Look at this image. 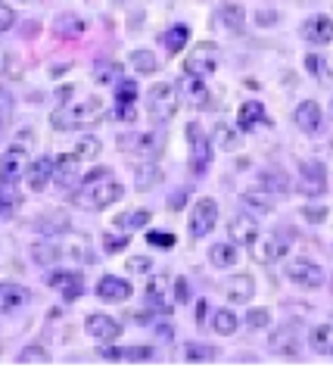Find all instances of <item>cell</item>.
Listing matches in <instances>:
<instances>
[{"instance_id":"1","label":"cell","mask_w":333,"mask_h":377,"mask_svg":"<svg viewBox=\"0 0 333 377\" xmlns=\"http://www.w3.org/2000/svg\"><path fill=\"white\" fill-rule=\"evenodd\" d=\"M122 193H125V187L113 178V169L100 166V169H93L91 175L84 178V184L75 191L72 203L78 206V209L100 212V209H106V206H113V203L122 200Z\"/></svg>"},{"instance_id":"19","label":"cell","mask_w":333,"mask_h":377,"mask_svg":"<svg viewBox=\"0 0 333 377\" xmlns=\"http://www.w3.org/2000/svg\"><path fill=\"white\" fill-rule=\"evenodd\" d=\"M78 162H81V159L75 156V153H66V156L56 159V166H53V181L63 187V191H69V187L78 184V178H81Z\"/></svg>"},{"instance_id":"46","label":"cell","mask_w":333,"mask_h":377,"mask_svg":"<svg viewBox=\"0 0 333 377\" xmlns=\"http://www.w3.org/2000/svg\"><path fill=\"white\" fill-rule=\"evenodd\" d=\"M93 79H97V81H116V79H122V66H118V63H106V66H97V69H93Z\"/></svg>"},{"instance_id":"21","label":"cell","mask_w":333,"mask_h":377,"mask_svg":"<svg viewBox=\"0 0 333 377\" xmlns=\"http://www.w3.org/2000/svg\"><path fill=\"white\" fill-rule=\"evenodd\" d=\"M225 296L230 303H250L255 296V281L252 274H234V278L225 281Z\"/></svg>"},{"instance_id":"23","label":"cell","mask_w":333,"mask_h":377,"mask_svg":"<svg viewBox=\"0 0 333 377\" xmlns=\"http://www.w3.org/2000/svg\"><path fill=\"white\" fill-rule=\"evenodd\" d=\"M271 353H277V356H299V337H296V331L293 328H280L271 333Z\"/></svg>"},{"instance_id":"48","label":"cell","mask_w":333,"mask_h":377,"mask_svg":"<svg viewBox=\"0 0 333 377\" xmlns=\"http://www.w3.org/2000/svg\"><path fill=\"white\" fill-rule=\"evenodd\" d=\"M305 69H309L314 79H327V63H324V56H318V54L305 56Z\"/></svg>"},{"instance_id":"44","label":"cell","mask_w":333,"mask_h":377,"mask_svg":"<svg viewBox=\"0 0 333 377\" xmlns=\"http://www.w3.org/2000/svg\"><path fill=\"white\" fill-rule=\"evenodd\" d=\"M147 243L150 246H159V250H172L178 240H175L172 231H147Z\"/></svg>"},{"instance_id":"14","label":"cell","mask_w":333,"mask_h":377,"mask_svg":"<svg viewBox=\"0 0 333 377\" xmlns=\"http://www.w3.org/2000/svg\"><path fill=\"white\" fill-rule=\"evenodd\" d=\"M97 296L103 303H125V299H131V284L125 278H116V274H103L97 284Z\"/></svg>"},{"instance_id":"53","label":"cell","mask_w":333,"mask_h":377,"mask_svg":"<svg viewBox=\"0 0 333 377\" xmlns=\"http://www.w3.org/2000/svg\"><path fill=\"white\" fill-rule=\"evenodd\" d=\"M13 25H16V13H13L6 4H0V34H4V31H10Z\"/></svg>"},{"instance_id":"18","label":"cell","mask_w":333,"mask_h":377,"mask_svg":"<svg viewBox=\"0 0 333 377\" xmlns=\"http://www.w3.org/2000/svg\"><path fill=\"white\" fill-rule=\"evenodd\" d=\"M293 122L302 128L305 134H318L321 131V125H324V116H321V106L314 100H302L296 106V113H293Z\"/></svg>"},{"instance_id":"26","label":"cell","mask_w":333,"mask_h":377,"mask_svg":"<svg viewBox=\"0 0 333 377\" xmlns=\"http://www.w3.org/2000/svg\"><path fill=\"white\" fill-rule=\"evenodd\" d=\"M218 19H221V25H225L230 34H240L243 25H246V10H243V4H225V6L218 10Z\"/></svg>"},{"instance_id":"29","label":"cell","mask_w":333,"mask_h":377,"mask_svg":"<svg viewBox=\"0 0 333 377\" xmlns=\"http://www.w3.org/2000/svg\"><path fill=\"white\" fill-rule=\"evenodd\" d=\"M212 147H218V150H237V147H240V134H237V128H230L227 122H218L215 131H212Z\"/></svg>"},{"instance_id":"37","label":"cell","mask_w":333,"mask_h":377,"mask_svg":"<svg viewBox=\"0 0 333 377\" xmlns=\"http://www.w3.org/2000/svg\"><path fill=\"white\" fill-rule=\"evenodd\" d=\"M59 256H63V250L53 246V243H35L31 246V259H35L38 265H53Z\"/></svg>"},{"instance_id":"13","label":"cell","mask_w":333,"mask_h":377,"mask_svg":"<svg viewBox=\"0 0 333 377\" xmlns=\"http://www.w3.org/2000/svg\"><path fill=\"white\" fill-rule=\"evenodd\" d=\"M299 187L312 196L324 193L327 191V169L321 162H302V169H299Z\"/></svg>"},{"instance_id":"58","label":"cell","mask_w":333,"mask_h":377,"mask_svg":"<svg viewBox=\"0 0 333 377\" xmlns=\"http://www.w3.org/2000/svg\"><path fill=\"white\" fill-rule=\"evenodd\" d=\"M184 200H187V193L184 191H178L172 200H168V206H172V209H184Z\"/></svg>"},{"instance_id":"49","label":"cell","mask_w":333,"mask_h":377,"mask_svg":"<svg viewBox=\"0 0 333 377\" xmlns=\"http://www.w3.org/2000/svg\"><path fill=\"white\" fill-rule=\"evenodd\" d=\"M19 362H41L44 365V362H50V353L44 346H29V349H22L19 353Z\"/></svg>"},{"instance_id":"27","label":"cell","mask_w":333,"mask_h":377,"mask_svg":"<svg viewBox=\"0 0 333 377\" xmlns=\"http://www.w3.org/2000/svg\"><path fill=\"white\" fill-rule=\"evenodd\" d=\"M84 25L78 16H72V13H63V16H56V22H53V31H56V38H81L84 34Z\"/></svg>"},{"instance_id":"38","label":"cell","mask_w":333,"mask_h":377,"mask_svg":"<svg viewBox=\"0 0 333 377\" xmlns=\"http://www.w3.org/2000/svg\"><path fill=\"white\" fill-rule=\"evenodd\" d=\"M16 203H19V191H16V184L0 181V216H10V212L16 209Z\"/></svg>"},{"instance_id":"57","label":"cell","mask_w":333,"mask_h":377,"mask_svg":"<svg viewBox=\"0 0 333 377\" xmlns=\"http://www.w3.org/2000/svg\"><path fill=\"white\" fill-rule=\"evenodd\" d=\"M103 358H106V362H122V349L106 346V349H103Z\"/></svg>"},{"instance_id":"24","label":"cell","mask_w":333,"mask_h":377,"mask_svg":"<svg viewBox=\"0 0 333 377\" xmlns=\"http://www.w3.org/2000/svg\"><path fill=\"white\" fill-rule=\"evenodd\" d=\"M147 296H150V303L156 306L159 312L172 315V303H168V278H165V274H156V278H150Z\"/></svg>"},{"instance_id":"45","label":"cell","mask_w":333,"mask_h":377,"mask_svg":"<svg viewBox=\"0 0 333 377\" xmlns=\"http://www.w3.org/2000/svg\"><path fill=\"white\" fill-rule=\"evenodd\" d=\"M128 243H131V237H128V234H103V250H106L109 256L122 253Z\"/></svg>"},{"instance_id":"52","label":"cell","mask_w":333,"mask_h":377,"mask_svg":"<svg viewBox=\"0 0 333 377\" xmlns=\"http://www.w3.org/2000/svg\"><path fill=\"white\" fill-rule=\"evenodd\" d=\"M299 212H302V218L314 221V225L327 218V206H302V209H299Z\"/></svg>"},{"instance_id":"59","label":"cell","mask_w":333,"mask_h":377,"mask_svg":"<svg viewBox=\"0 0 333 377\" xmlns=\"http://www.w3.org/2000/svg\"><path fill=\"white\" fill-rule=\"evenodd\" d=\"M159 337H162V340H172V337H175L172 324H159Z\"/></svg>"},{"instance_id":"3","label":"cell","mask_w":333,"mask_h":377,"mask_svg":"<svg viewBox=\"0 0 333 377\" xmlns=\"http://www.w3.org/2000/svg\"><path fill=\"white\" fill-rule=\"evenodd\" d=\"M147 113L156 125L172 122L175 113H178V88L175 84H168V81L153 84V88L147 91Z\"/></svg>"},{"instance_id":"39","label":"cell","mask_w":333,"mask_h":377,"mask_svg":"<svg viewBox=\"0 0 333 377\" xmlns=\"http://www.w3.org/2000/svg\"><path fill=\"white\" fill-rule=\"evenodd\" d=\"M131 66L138 69L140 75H153L159 69V63H156V56L150 54V50H134L131 54Z\"/></svg>"},{"instance_id":"42","label":"cell","mask_w":333,"mask_h":377,"mask_svg":"<svg viewBox=\"0 0 333 377\" xmlns=\"http://www.w3.org/2000/svg\"><path fill=\"white\" fill-rule=\"evenodd\" d=\"M246 328H252V331L271 328V312L268 308H250V312H246Z\"/></svg>"},{"instance_id":"5","label":"cell","mask_w":333,"mask_h":377,"mask_svg":"<svg viewBox=\"0 0 333 377\" xmlns=\"http://www.w3.org/2000/svg\"><path fill=\"white\" fill-rule=\"evenodd\" d=\"M187 141H190V171L196 178L206 175L212 166V141L203 134V128L196 122L187 125Z\"/></svg>"},{"instance_id":"40","label":"cell","mask_w":333,"mask_h":377,"mask_svg":"<svg viewBox=\"0 0 333 377\" xmlns=\"http://www.w3.org/2000/svg\"><path fill=\"white\" fill-rule=\"evenodd\" d=\"M243 203L250 206V209H255V212H271V209H275L271 193H265V191H246L243 193Z\"/></svg>"},{"instance_id":"22","label":"cell","mask_w":333,"mask_h":377,"mask_svg":"<svg viewBox=\"0 0 333 377\" xmlns=\"http://www.w3.org/2000/svg\"><path fill=\"white\" fill-rule=\"evenodd\" d=\"M227 234H230V243L250 246L255 240V234H259V228H255V221L250 216H234L227 221Z\"/></svg>"},{"instance_id":"12","label":"cell","mask_w":333,"mask_h":377,"mask_svg":"<svg viewBox=\"0 0 333 377\" xmlns=\"http://www.w3.org/2000/svg\"><path fill=\"white\" fill-rule=\"evenodd\" d=\"M302 38L309 41V44H330L333 41V19L330 16H309V19L302 22Z\"/></svg>"},{"instance_id":"10","label":"cell","mask_w":333,"mask_h":377,"mask_svg":"<svg viewBox=\"0 0 333 377\" xmlns=\"http://www.w3.org/2000/svg\"><path fill=\"white\" fill-rule=\"evenodd\" d=\"M25 147L22 144H13L10 150L0 156V181H10L19 184V178H25Z\"/></svg>"},{"instance_id":"33","label":"cell","mask_w":333,"mask_h":377,"mask_svg":"<svg viewBox=\"0 0 333 377\" xmlns=\"http://www.w3.org/2000/svg\"><path fill=\"white\" fill-rule=\"evenodd\" d=\"M187 38H190V29H187V25H172V29L165 31V38H162V44H165L168 56L181 54V50L187 47Z\"/></svg>"},{"instance_id":"60","label":"cell","mask_w":333,"mask_h":377,"mask_svg":"<svg viewBox=\"0 0 333 377\" xmlns=\"http://www.w3.org/2000/svg\"><path fill=\"white\" fill-rule=\"evenodd\" d=\"M203 315H206V303H203V299H200V303H196V318L203 321Z\"/></svg>"},{"instance_id":"36","label":"cell","mask_w":333,"mask_h":377,"mask_svg":"<svg viewBox=\"0 0 333 377\" xmlns=\"http://www.w3.org/2000/svg\"><path fill=\"white\" fill-rule=\"evenodd\" d=\"M134 103H138V84L131 79L118 81L116 84V106H134Z\"/></svg>"},{"instance_id":"47","label":"cell","mask_w":333,"mask_h":377,"mask_svg":"<svg viewBox=\"0 0 333 377\" xmlns=\"http://www.w3.org/2000/svg\"><path fill=\"white\" fill-rule=\"evenodd\" d=\"M153 349L150 346H128L122 349V362H150Z\"/></svg>"},{"instance_id":"8","label":"cell","mask_w":333,"mask_h":377,"mask_svg":"<svg viewBox=\"0 0 333 377\" xmlns=\"http://www.w3.org/2000/svg\"><path fill=\"white\" fill-rule=\"evenodd\" d=\"M250 256L259 265H271L287 256V243L277 234H255V240L250 243Z\"/></svg>"},{"instance_id":"7","label":"cell","mask_w":333,"mask_h":377,"mask_svg":"<svg viewBox=\"0 0 333 377\" xmlns=\"http://www.w3.org/2000/svg\"><path fill=\"white\" fill-rule=\"evenodd\" d=\"M218 225V203L212 196H200L190 212V237H206Z\"/></svg>"},{"instance_id":"25","label":"cell","mask_w":333,"mask_h":377,"mask_svg":"<svg viewBox=\"0 0 333 377\" xmlns=\"http://www.w3.org/2000/svg\"><path fill=\"white\" fill-rule=\"evenodd\" d=\"M29 303V290L19 284H0V312H16Z\"/></svg>"},{"instance_id":"35","label":"cell","mask_w":333,"mask_h":377,"mask_svg":"<svg viewBox=\"0 0 333 377\" xmlns=\"http://www.w3.org/2000/svg\"><path fill=\"white\" fill-rule=\"evenodd\" d=\"M150 218H153V212L150 209H134V212H125V216H116V228H143V225H150Z\"/></svg>"},{"instance_id":"61","label":"cell","mask_w":333,"mask_h":377,"mask_svg":"<svg viewBox=\"0 0 333 377\" xmlns=\"http://www.w3.org/2000/svg\"><path fill=\"white\" fill-rule=\"evenodd\" d=\"M113 4H128V0H113Z\"/></svg>"},{"instance_id":"28","label":"cell","mask_w":333,"mask_h":377,"mask_svg":"<svg viewBox=\"0 0 333 377\" xmlns=\"http://www.w3.org/2000/svg\"><path fill=\"white\" fill-rule=\"evenodd\" d=\"M309 343H312L314 353L333 356V324H318V328H312Z\"/></svg>"},{"instance_id":"11","label":"cell","mask_w":333,"mask_h":377,"mask_svg":"<svg viewBox=\"0 0 333 377\" xmlns=\"http://www.w3.org/2000/svg\"><path fill=\"white\" fill-rule=\"evenodd\" d=\"M84 331H88V337L100 340V343H113V340H118V333H122V324L116 318H109V315L93 312L84 318Z\"/></svg>"},{"instance_id":"50","label":"cell","mask_w":333,"mask_h":377,"mask_svg":"<svg viewBox=\"0 0 333 377\" xmlns=\"http://www.w3.org/2000/svg\"><path fill=\"white\" fill-rule=\"evenodd\" d=\"M262 184L265 187H275V191H290V181L284 175H280V171H265L262 175Z\"/></svg>"},{"instance_id":"55","label":"cell","mask_w":333,"mask_h":377,"mask_svg":"<svg viewBox=\"0 0 333 377\" xmlns=\"http://www.w3.org/2000/svg\"><path fill=\"white\" fill-rule=\"evenodd\" d=\"M116 116L122 119V122H134V119H138V109L134 106H116Z\"/></svg>"},{"instance_id":"9","label":"cell","mask_w":333,"mask_h":377,"mask_svg":"<svg viewBox=\"0 0 333 377\" xmlns=\"http://www.w3.org/2000/svg\"><path fill=\"white\" fill-rule=\"evenodd\" d=\"M287 278L293 281L296 287L302 290H318L324 284V268L321 265H314L309 259H293L287 265Z\"/></svg>"},{"instance_id":"43","label":"cell","mask_w":333,"mask_h":377,"mask_svg":"<svg viewBox=\"0 0 333 377\" xmlns=\"http://www.w3.org/2000/svg\"><path fill=\"white\" fill-rule=\"evenodd\" d=\"M13 109H16V103H13V94L6 91V88H0V131H4V128L10 125V119H13Z\"/></svg>"},{"instance_id":"15","label":"cell","mask_w":333,"mask_h":377,"mask_svg":"<svg viewBox=\"0 0 333 377\" xmlns=\"http://www.w3.org/2000/svg\"><path fill=\"white\" fill-rule=\"evenodd\" d=\"M53 166H56V162L50 159V156L35 159L29 169H25V184H29L35 193H41L50 181H53Z\"/></svg>"},{"instance_id":"30","label":"cell","mask_w":333,"mask_h":377,"mask_svg":"<svg viewBox=\"0 0 333 377\" xmlns=\"http://www.w3.org/2000/svg\"><path fill=\"white\" fill-rule=\"evenodd\" d=\"M237 259H240L237 243H215L209 250V262L215 265V268H230V265H237Z\"/></svg>"},{"instance_id":"4","label":"cell","mask_w":333,"mask_h":377,"mask_svg":"<svg viewBox=\"0 0 333 377\" xmlns=\"http://www.w3.org/2000/svg\"><path fill=\"white\" fill-rule=\"evenodd\" d=\"M118 147L125 153H138L143 159H156L162 147H165V134L162 131H134V134H122L118 137Z\"/></svg>"},{"instance_id":"20","label":"cell","mask_w":333,"mask_h":377,"mask_svg":"<svg viewBox=\"0 0 333 377\" xmlns=\"http://www.w3.org/2000/svg\"><path fill=\"white\" fill-rule=\"evenodd\" d=\"M259 125H271L268 113H265V106L259 100H246L240 106V113H237V128L240 131H255Z\"/></svg>"},{"instance_id":"16","label":"cell","mask_w":333,"mask_h":377,"mask_svg":"<svg viewBox=\"0 0 333 377\" xmlns=\"http://www.w3.org/2000/svg\"><path fill=\"white\" fill-rule=\"evenodd\" d=\"M181 91H184L187 103H190V106H196V109H212V106H215V100H212L209 88L203 84V79H196V75H184V79H181Z\"/></svg>"},{"instance_id":"2","label":"cell","mask_w":333,"mask_h":377,"mask_svg":"<svg viewBox=\"0 0 333 377\" xmlns=\"http://www.w3.org/2000/svg\"><path fill=\"white\" fill-rule=\"evenodd\" d=\"M103 116H106L103 100L91 97L84 103H63V106L50 116V122H53L56 131H72V128H88V125L103 122Z\"/></svg>"},{"instance_id":"6","label":"cell","mask_w":333,"mask_h":377,"mask_svg":"<svg viewBox=\"0 0 333 377\" xmlns=\"http://www.w3.org/2000/svg\"><path fill=\"white\" fill-rule=\"evenodd\" d=\"M218 69V47L212 41H203L190 50V56L184 59V75H196V79H209Z\"/></svg>"},{"instance_id":"31","label":"cell","mask_w":333,"mask_h":377,"mask_svg":"<svg viewBox=\"0 0 333 377\" xmlns=\"http://www.w3.org/2000/svg\"><path fill=\"white\" fill-rule=\"evenodd\" d=\"M237 328H240V318H237L234 312H227V308H218V312L212 315V331H215L218 337H234Z\"/></svg>"},{"instance_id":"54","label":"cell","mask_w":333,"mask_h":377,"mask_svg":"<svg viewBox=\"0 0 333 377\" xmlns=\"http://www.w3.org/2000/svg\"><path fill=\"white\" fill-rule=\"evenodd\" d=\"M175 299H178V303H187V299H190V290H187V278H175Z\"/></svg>"},{"instance_id":"56","label":"cell","mask_w":333,"mask_h":377,"mask_svg":"<svg viewBox=\"0 0 333 377\" xmlns=\"http://www.w3.org/2000/svg\"><path fill=\"white\" fill-rule=\"evenodd\" d=\"M255 19H259V25H277V13L275 10H268V13H259V16H255Z\"/></svg>"},{"instance_id":"62","label":"cell","mask_w":333,"mask_h":377,"mask_svg":"<svg viewBox=\"0 0 333 377\" xmlns=\"http://www.w3.org/2000/svg\"><path fill=\"white\" fill-rule=\"evenodd\" d=\"M330 113H333V109H330Z\"/></svg>"},{"instance_id":"17","label":"cell","mask_w":333,"mask_h":377,"mask_svg":"<svg viewBox=\"0 0 333 377\" xmlns=\"http://www.w3.org/2000/svg\"><path fill=\"white\" fill-rule=\"evenodd\" d=\"M47 284L56 287V290H63V299H66V303H75V299L81 296V290H84V281H81L78 271H53V274L47 278Z\"/></svg>"},{"instance_id":"41","label":"cell","mask_w":333,"mask_h":377,"mask_svg":"<svg viewBox=\"0 0 333 377\" xmlns=\"http://www.w3.org/2000/svg\"><path fill=\"white\" fill-rule=\"evenodd\" d=\"M100 150H103V144H100L97 137H81L78 147H75V156L78 159H97Z\"/></svg>"},{"instance_id":"34","label":"cell","mask_w":333,"mask_h":377,"mask_svg":"<svg viewBox=\"0 0 333 377\" xmlns=\"http://www.w3.org/2000/svg\"><path fill=\"white\" fill-rule=\"evenodd\" d=\"M215 356H218V349L206 346V343H187V349H184L187 362H215Z\"/></svg>"},{"instance_id":"51","label":"cell","mask_w":333,"mask_h":377,"mask_svg":"<svg viewBox=\"0 0 333 377\" xmlns=\"http://www.w3.org/2000/svg\"><path fill=\"white\" fill-rule=\"evenodd\" d=\"M125 268H128V271H134V274H143V271H150V268H153V259H150V256H131Z\"/></svg>"},{"instance_id":"32","label":"cell","mask_w":333,"mask_h":377,"mask_svg":"<svg viewBox=\"0 0 333 377\" xmlns=\"http://www.w3.org/2000/svg\"><path fill=\"white\" fill-rule=\"evenodd\" d=\"M156 184H162V169L159 166L147 162V166H140L138 171H134V187H138V191H153Z\"/></svg>"}]
</instances>
